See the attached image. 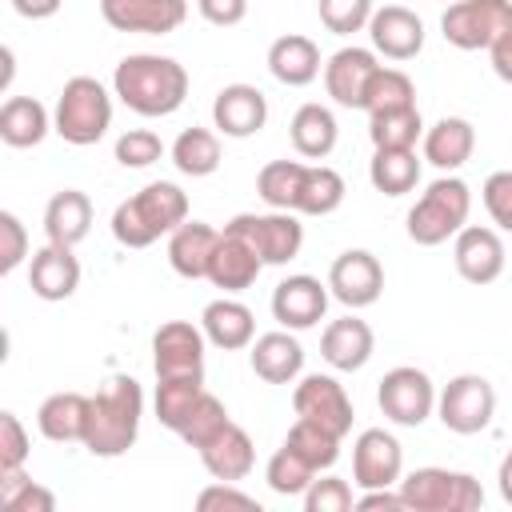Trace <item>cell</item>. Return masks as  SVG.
<instances>
[{"label": "cell", "mask_w": 512, "mask_h": 512, "mask_svg": "<svg viewBox=\"0 0 512 512\" xmlns=\"http://www.w3.org/2000/svg\"><path fill=\"white\" fill-rule=\"evenodd\" d=\"M112 128V96L96 76H72L64 80L56 108H52V132L64 144L88 148Z\"/></svg>", "instance_id": "5b68a950"}, {"label": "cell", "mask_w": 512, "mask_h": 512, "mask_svg": "<svg viewBox=\"0 0 512 512\" xmlns=\"http://www.w3.org/2000/svg\"><path fill=\"white\" fill-rule=\"evenodd\" d=\"M100 16L116 32L168 36L188 20V0H100Z\"/></svg>", "instance_id": "9a60e30c"}, {"label": "cell", "mask_w": 512, "mask_h": 512, "mask_svg": "<svg viewBox=\"0 0 512 512\" xmlns=\"http://www.w3.org/2000/svg\"><path fill=\"white\" fill-rule=\"evenodd\" d=\"M408 104H416V84L408 80V72H400V68H384V64H380V72H376V80H372V88H368L364 112L372 116V112H384V108H408Z\"/></svg>", "instance_id": "ee69618b"}, {"label": "cell", "mask_w": 512, "mask_h": 512, "mask_svg": "<svg viewBox=\"0 0 512 512\" xmlns=\"http://www.w3.org/2000/svg\"><path fill=\"white\" fill-rule=\"evenodd\" d=\"M452 240H456V244H452L456 272H460L468 284H492V280L504 272V240H500L496 228L464 224Z\"/></svg>", "instance_id": "ffe728a7"}, {"label": "cell", "mask_w": 512, "mask_h": 512, "mask_svg": "<svg viewBox=\"0 0 512 512\" xmlns=\"http://www.w3.org/2000/svg\"><path fill=\"white\" fill-rule=\"evenodd\" d=\"M220 232L204 220H184L176 232H168V264L184 280H208V264L216 252Z\"/></svg>", "instance_id": "d4e9b609"}, {"label": "cell", "mask_w": 512, "mask_h": 512, "mask_svg": "<svg viewBox=\"0 0 512 512\" xmlns=\"http://www.w3.org/2000/svg\"><path fill=\"white\" fill-rule=\"evenodd\" d=\"M356 508H408V504H404L400 488H396V492H392V488H368V492L356 500Z\"/></svg>", "instance_id": "11a10c76"}, {"label": "cell", "mask_w": 512, "mask_h": 512, "mask_svg": "<svg viewBox=\"0 0 512 512\" xmlns=\"http://www.w3.org/2000/svg\"><path fill=\"white\" fill-rule=\"evenodd\" d=\"M496 484H500V496H504V504H512V448H508V452H504V460H500Z\"/></svg>", "instance_id": "6f0895ef"}, {"label": "cell", "mask_w": 512, "mask_h": 512, "mask_svg": "<svg viewBox=\"0 0 512 512\" xmlns=\"http://www.w3.org/2000/svg\"><path fill=\"white\" fill-rule=\"evenodd\" d=\"M228 424H232V420H228V408H224V400H220V396H212V392L204 388V396L196 400V408L188 412V420H184V428H180L176 436L200 452V448H204L208 440H216V436H220Z\"/></svg>", "instance_id": "b9f144b4"}, {"label": "cell", "mask_w": 512, "mask_h": 512, "mask_svg": "<svg viewBox=\"0 0 512 512\" xmlns=\"http://www.w3.org/2000/svg\"><path fill=\"white\" fill-rule=\"evenodd\" d=\"M444 4H452V0H444Z\"/></svg>", "instance_id": "91938a15"}, {"label": "cell", "mask_w": 512, "mask_h": 512, "mask_svg": "<svg viewBox=\"0 0 512 512\" xmlns=\"http://www.w3.org/2000/svg\"><path fill=\"white\" fill-rule=\"evenodd\" d=\"M196 8L216 28H236L248 16V0H196Z\"/></svg>", "instance_id": "f5cc1de1"}, {"label": "cell", "mask_w": 512, "mask_h": 512, "mask_svg": "<svg viewBox=\"0 0 512 512\" xmlns=\"http://www.w3.org/2000/svg\"><path fill=\"white\" fill-rule=\"evenodd\" d=\"M284 444L296 448L316 472H328V468L340 460V436L328 432V428H320V424H312V420H300V416H296V424L288 428Z\"/></svg>", "instance_id": "ab89813d"}, {"label": "cell", "mask_w": 512, "mask_h": 512, "mask_svg": "<svg viewBox=\"0 0 512 512\" xmlns=\"http://www.w3.org/2000/svg\"><path fill=\"white\" fill-rule=\"evenodd\" d=\"M476 152V128L464 116H440L432 128H424V160L440 172H456Z\"/></svg>", "instance_id": "4316f807"}, {"label": "cell", "mask_w": 512, "mask_h": 512, "mask_svg": "<svg viewBox=\"0 0 512 512\" xmlns=\"http://www.w3.org/2000/svg\"><path fill=\"white\" fill-rule=\"evenodd\" d=\"M368 180L384 196H408L420 184L416 148H376L372 160H368Z\"/></svg>", "instance_id": "836d02e7"}, {"label": "cell", "mask_w": 512, "mask_h": 512, "mask_svg": "<svg viewBox=\"0 0 512 512\" xmlns=\"http://www.w3.org/2000/svg\"><path fill=\"white\" fill-rule=\"evenodd\" d=\"M372 352H376V336H372V328L360 320V316H340V320H332L328 328H324V336H320V356L336 368V372H360L368 360H372Z\"/></svg>", "instance_id": "7402d4cb"}, {"label": "cell", "mask_w": 512, "mask_h": 512, "mask_svg": "<svg viewBox=\"0 0 512 512\" xmlns=\"http://www.w3.org/2000/svg\"><path fill=\"white\" fill-rule=\"evenodd\" d=\"M0 504L8 512H56V496L44 484L28 480L24 468L0 472Z\"/></svg>", "instance_id": "7bdbcfd3"}, {"label": "cell", "mask_w": 512, "mask_h": 512, "mask_svg": "<svg viewBox=\"0 0 512 512\" xmlns=\"http://www.w3.org/2000/svg\"><path fill=\"white\" fill-rule=\"evenodd\" d=\"M300 180H304V164H300V160H272V164H264L260 176H256V196H260L268 208L296 212Z\"/></svg>", "instance_id": "74e56055"}, {"label": "cell", "mask_w": 512, "mask_h": 512, "mask_svg": "<svg viewBox=\"0 0 512 512\" xmlns=\"http://www.w3.org/2000/svg\"><path fill=\"white\" fill-rule=\"evenodd\" d=\"M212 124L220 136L248 140L268 124V100L256 84H224L212 100Z\"/></svg>", "instance_id": "ac0fdd59"}, {"label": "cell", "mask_w": 512, "mask_h": 512, "mask_svg": "<svg viewBox=\"0 0 512 512\" xmlns=\"http://www.w3.org/2000/svg\"><path fill=\"white\" fill-rule=\"evenodd\" d=\"M204 328L192 320H168L152 336V368L156 380H204Z\"/></svg>", "instance_id": "8fae6325"}, {"label": "cell", "mask_w": 512, "mask_h": 512, "mask_svg": "<svg viewBox=\"0 0 512 512\" xmlns=\"http://www.w3.org/2000/svg\"><path fill=\"white\" fill-rule=\"evenodd\" d=\"M468 212H472V188L460 176L444 172L408 208V240L420 248H436L468 224Z\"/></svg>", "instance_id": "277c9868"}, {"label": "cell", "mask_w": 512, "mask_h": 512, "mask_svg": "<svg viewBox=\"0 0 512 512\" xmlns=\"http://www.w3.org/2000/svg\"><path fill=\"white\" fill-rule=\"evenodd\" d=\"M200 464L208 468V476L212 480H244L248 472H252V464H256V444H252V436L240 428V424H228L216 440H208L204 448H200Z\"/></svg>", "instance_id": "4dcf8cb0"}, {"label": "cell", "mask_w": 512, "mask_h": 512, "mask_svg": "<svg viewBox=\"0 0 512 512\" xmlns=\"http://www.w3.org/2000/svg\"><path fill=\"white\" fill-rule=\"evenodd\" d=\"M316 12L332 36H356V32H368V20L376 8L372 0H316Z\"/></svg>", "instance_id": "f6af8a7d"}, {"label": "cell", "mask_w": 512, "mask_h": 512, "mask_svg": "<svg viewBox=\"0 0 512 512\" xmlns=\"http://www.w3.org/2000/svg\"><path fill=\"white\" fill-rule=\"evenodd\" d=\"M172 164L176 172L184 176H212L220 168V136L212 128H184L176 140H172Z\"/></svg>", "instance_id": "d590c367"}, {"label": "cell", "mask_w": 512, "mask_h": 512, "mask_svg": "<svg viewBox=\"0 0 512 512\" xmlns=\"http://www.w3.org/2000/svg\"><path fill=\"white\" fill-rule=\"evenodd\" d=\"M248 364L264 384H292L304 372V348L288 328L264 332L248 344Z\"/></svg>", "instance_id": "603a6c76"}, {"label": "cell", "mask_w": 512, "mask_h": 512, "mask_svg": "<svg viewBox=\"0 0 512 512\" xmlns=\"http://www.w3.org/2000/svg\"><path fill=\"white\" fill-rule=\"evenodd\" d=\"M188 220V192L172 180H152L112 212V236L124 248H148Z\"/></svg>", "instance_id": "3957f363"}, {"label": "cell", "mask_w": 512, "mask_h": 512, "mask_svg": "<svg viewBox=\"0 0 512 512\" xmlns=\"http://www.w3.org/2000/svg\"><path fill=\"white\" fill-rule=\"evenodd\" d=\"M292 408L300 420H312L328 432H336L340 440L352 432V396L344 392V384L328 372H308L300 376V384L292 388Z\"/></svg>", "instance_id": "7c38bea8"}, {"label": "cell", "mask_w": 512, "mask_h": 512, "mask_svg": "<svg viewBox=\"0 0 512 512\" xmlns=\"http://www.w3.org/2000/svg\"><path fill=\"white\" fill-rule=\"evenodd\" d=\"M328 284H320L316 276L300 272V276H284L276 288H272V316L280 328L288 332H304V328H316L328 312Z\"/></svg>", "instance_id": "e0dca14e"}, {"label": "cell", "mask_w": 512, "mask_h": 512, "mask_svg": "<svg viewBox=\"0 0 512 512\" xmlns=\"http://www.w3.org/2000/svg\"><path fill=\"white\" fill-rule=\"evenodd\" d=\"M140 416H144V388L132 376H108L104 388L92 396L84 448L104 460L124 456L140 436Z\"/></svg>", "instance_id": "7a4b0ae2"}, {"label": "cell", "mask_w": 512, "mask_h": 512, "mask_svg": "<svg viewBox=\"0 0 512 512\" xmlns=\"http://www.w3.org/2000/svg\"><path fill=\"white\" fill-rule=\"evenodd\" d=\"M492 72L504 80V84H512V28H504L496 40H492Z\"/></svg>", "instance_id": "db71d44e"}, {"label": "cell", "mask_w": 512, "mask_h": 512, "mask_svg": "<svg viewBox=\"0 0 512 512\" xmlns=\"http://www.w3.org/2000/svg\"><path fill=\"white\" fill-rule=\"evenodd\" d=\"M376 404L380 412L400 424V428H420L432 412H436V384L424 368H412V364H400V368H388L380 376V388H376Z\"/></svg>", "instance_id": "30bf717a"}, {"label": "cell", "mask_w": 512, "mask_h": 512, "mask_svg": "<svg viewBox=\"0 0 512 512\" xmlns=\"http://www.w3.org/2000/svg\"><path fill=\"white\" fill-rule=\"evenodd\" d=\"M28 452H32V440H28L24 424H20V416L16 412H0V472L24 468Z\"/></svg>", "instance_id": "c3c4849f"}, {"label": "cell", "mask_w": 512, "mask_h": 512, "mask_svg": "<svg viewBox=\"0 0 512 512\" xmlns=\"http://www.w3.org/2000/svg\"><path fill=\"white\" fill-rule=\"evenodd\" d=\"M288 136H292V148L304 156V160H324L332 148H336V116L332 108L324 104H300L292 112V124H288Z\"/></svg>", "instance_id": "d6a6232c"}, {"label": "cell", "mask_w": 512, "mask_h": 512, "mask_svg": "<svg viewBox=\"0 0 512 512\" xmlns=\"http://www.w3.org/2000/svg\"><path fill=\"white\" fill-rule=\"evenodd\" d=\"M368 40H372V52L388 60H412L424 48V20L404 4H384L368 20Z\"/></svg>", "instance_id": "d6986e66"}, {"label": "cell", "mask_w": 512, "mask_h": 512, "mask_svg": "<svg viewBox=\"0 0 512 512\" xmlns=\"http://www.w3.org/2000/svg\"><path fill=\"white\" fill-rule=\"evenodd\" d=\"M328 292L344 308H368L384 292V268L368 248H348L328 268Z\"/></svg>", "instance_id": "5bb4252c"}, {"label": "cell", "mask_w": 512, "mask_h": 512, "mask_svg": "<svg viewBox=\"0 0 512 512\" xmlns=\"http://www.w3.org/2000/svg\"><path fill=\"white\" fill-rule=\"evenodd\" d=\"M52 132V116L36 96H8L0 108V140L8 148H36Z\"/></svg>", "instance_id": "1f68e13d"}, {"label": "cell", "mask_w": 512, "mask_h": 512, "mask_svg": "<svg viewBox=\"0 0 512 512\" xmlns=\"http://www.w3.org/2000/svg\"><path fill=\"white\" fill-rule=\"evenodd\" d=\"M436 416L448 432L476 436L496 416V388L476 372H460L436 392Z\"/></svg>", "instance_id": "52a82bcc"}, {"label": "cell", "mask_w": 512, "mask_h": 512, "mask_svg": "<svg viewBox=\"0 0 512 512\" xmlns=\"http://www.w3.org/2000/svg\"><path fill=\"white\" fill-rule=\"evenodd\" d=\"M88 408H92V396H80V392H52L40 408H36V428L44 440L52 444H84V432H88Z\"/></svg>", "instance_id": "83f0119b"}, {"label": "cell", "mask_w": 512, "mask_h": 512, "mask_svg": "<svg viewBox=\"0 0 512 512\" xmlns=\"http://www.w3.org/2000/svg\"><path fill=\"white\" fill-rule=\"evenodd\" d=\"M164 156V140L152 132V128H128L120 140H116V160L124 168H148Z\"/></svg>", "instance_id": "bcb514c9"}, {"label": "cell", "mask_w": 512, "mask_h": 512, "mask_svg": "<svg viewBox=\"0 0 512 512\" xmlns=\"http://www.w3.org/2000/svg\"><path fill=\"white\" fill-rule=\"evenodd\" d=\"M320 48L316 40L300 36V32H288V36H276L272 48H268V72L288 84V88H304L320 76Z\"/></svg>", "instance_id": "f546056e"}, {"label": "cell", "mask_w": 512, "mask_h": 512, "mask_svg": "<svg viewBox=\"0 0 512 512\" xmlns=\"http://www.w3.org/2000/svg\"><path fill=\"white\" fill-rule=\"evenodd\" d=\"M264 272V260L256 256V248L248 240H240L236 232H220L216 240V252H212V264H208V280L224 292H244L256 284V276Z\"/></svg>", "instance_id": "cb8c5ba5"}, {"label": "cell", "mask_w": 512, "mask_h": 512, "mask_svg": "<svg viewBox=\"0 0 512 512\" xmlns=\"http://www.w3.org/2000/svg\"><path fill=\"white\" fill-rule=\"evenodd\" d=\"M480 200L500 232H512V172H492L480 188Z\"/></svg>", "instance_id": "f907efd6"}, {"label": "cell", "mask_w": 512, "mask_h": 512, "mask_svg": "<svg viewBox=\"0 0 512 512\" xmlns=\"http://www.w3.org/2000/svg\"><path fill=\"white\" fill-rule=\"evenodd\" d=\"M344 176L328 164H304L300 196H296V216H332L344 204Z\"/></svg>", "instance_id": "e575fe53"}, {"label": "cell", "mask_w": 512, "mask_h": 512, "mask_svg": "<svg viewBox=\"0 0 512 512\" xmlns=\"http://www.w3.org/2000/svg\"><path fill=\"white\" fill-rule=\"evenodd\" d=\"M200 328L208 336V344L224 348V352H240L256 340V316L248 304L232 300V296H220L212 304H204L200 312Z\"/></svg>", "instance_id": "484cf974"}, {"label": "cell", "mask_w": 512, "mask_h": 512, "mask_svg": "<svg viewBox=\"0 0 512 512\" xmlns=\"http://www.w3.org/2000/svg\"><path fill=\"white\" fill-rule=\"evenodd\" d=\"M368 136L372 148H416V140H424V120L420 108H384L368 116Z\"/></svg>", "instance_id": "8d00e7d4"}, {"label": "cell", "mask_w": 512, "mask_h": 512, "mask_svg": "<svg viewBox=\"0 0 512 512\" xmlns=\"http://www.w3.org/2000/svg\"><path fill=\"white\" fill-rule=\"evenodd\" d=\"M64 0H12V8L24 16V20H48L60 12Z\"/></svg>", "instance_id": "9f6ffc18"}, {"label": "cell", "mask_w": 512, "mask_h": 512, "mask_svg": "<svg viewBox=\"0 0 512 512\" xmlns=\"http://www.w3.org/2000/svg\"><path fill=\"white\" fill-rule=\"evenodd\" d=\"M504 28H512V0H452L440 16L444 40L460 52L492 48Z\"/></svg>", "instance_id": "9c48e42d"}, {"label": "cell", "mask_w": 512, "mask_h": 512, "mask_svg": "<svg viewBox=\"0 0 512 512\" xmlns=\"http://www.w3.org/2000/svg\"><path fill=\"white\" fill-rule=\"evenodd\" d=\"M316 476H320V472H316L296 448H288V444H280V448L268 456V468H264V480H268V488H272L276 496H304Z\"/></svg>", "instance_id": "f35d334b"}, {"label": "cell", "mask_w": 512, "mask_h": 512, "mask_svg": "<svg viewBox=\"0 0 512 512\" xmlns=\"http://www.w3.org/2000/svg\"><path fill=\"white\" fill-rule=\"evenodd\" d=\"M376 72H380V64H376V52L372 48L344 44V48H336L324 60V88H328V96L340 108H364Z\"/></svg>", "instance_id": "2e32d148"}, {"label": "cell", "mask_w": 512, "mask_h": 512, "mask_svg": "<svg viewBox=\"0 0 512 512\" xmlns=\"http://www.w3.org/2000/svg\"><path fill=\"white\" fill-rule=\"evenodd\" d=\"M12 72H16V68H12V48H4V88L12 84Z\"/></svg>", "instance_id": "680465c9"}, {"label": "cell", "mask_w": 512, "mask_h": 512, "mask_svg": "<svg viewBox=\"0 0 512 512\" xmlns=\"http://www.w3.org/2000/svg\"><path fill=\"white\" fill-rule=\"evenodd\" d=\"M196 508H200V512H216V508L260 512V500L248 496V492H240V488H232V480H216V484H208V488L196 496Z\"/></svg>", "instance_id": "816d5d0a"}, {"label": "cell", "mask_w": 512, "mask_h": 512, "mask_svg": "<svg viewBox=\"0 0 512 512\" xmlns=\"http://www.w3.org/2000/svg\"><path fill=\"white\" fill-rule=\"evenodd\" d=\"M304 508H308V512H348V508H356L352 484L340 480V476H320V480L308 484Z\"/></svg>", "instance_id": "7dc6e473"}, {"label": "cell", "mask_w": 512, "mask_h": 512, "mask_svg": "<svg viewBox=\"0 0 512 512\" xmlns=\"http://www.w3.org/2000/svg\"><path fill=\"white\" fill-rule=\"evenodd\" d=\"M112 92L136 116H148V120L172 116L184 104V96H188V68L180 60H172V56L132 52V56H124L116 64Z\"/></svg>", "instance_id": "6da1fadb"}, {"label": "cell", "mask_w": 512, "mask_h": 512, "mask_svg": "<svg viewBox=\"0 0 512 512\" xmlns=\"http://www.w3.org/2000/svg\"><path fill=\"white\" fill-rule=\"evenodd\" d=\"M228 232H236L240 240H248L256 248V256L268 264H288L300 256V244H304V224L296 212H240L224 224Z\"/></svg>", "instance_id": "ba28073f"}, {"label": "cell", "mask_w": 512, "mask_h": 512, "mask_svg": "<svg viewBox=\"0 0 512 512\" xmlns=\"http://www.w3.org/2000/svg\"><path fill=\"white\" fill-rule=\"evenodd\" d=\"M88 232H92V200H88V192H80V188L56 192L48 200V208H44V236H48V244L76 248Z\"/></svg>", "instance_id": "f1b7e54d"}, {"label": "cell", "mask_w": 512, "mask_h": 512, "mask_svg": "<svg viewBox=\"0 0 512 512\" xmlns=\"http://www.w3.org/2000/svg\"><path fill=\"white\" fill-rule=\"evenodd\" d=\"M400 496L412 512H476L484 508V488L472 472H456V468H416L408 476H400Z\"/></svg>", "instance_id": "8992f818"}, {"label": "cell", "mask_w": 512, "mask_h": 512, "mask_svg": "<svg viewBox=\"0 0 512 512\" xmlns=\"http://www.w3.org/2000/svg\"><path fill=\"white\" fill-rule=\"evenodd\" d=\"M404 476V448L388 428H364L352 444V484L368 488H392Z\"/></svg>", "instance_id": "4fadbf2b"}, {"label": "cell", "mask_w": 512, "mask_h": 512, "mask_svg": "<svg viewBox=\"0 0 512 512\" xmlns=\"http://www.w3.org/2000/svg\"><path fill=\"white\" fill-rule=\"evenodd\" d=\"M200 396H204V380H156V420L180 432Z\"/></svg>", "instance_id": "60d3db41"}, {"label": "cell", "mask_w": 512, "mask_h": 512, "mask_svg": "<svg viewBox=\"0 0 512 512\" xmlns=\"http://www.w3.org/2000/svg\"><path fill=\"white\" fill-rule=\"evenodd\" d=\"M28 260V232L16 212H0V272L12 276Z\"/></svg>", "instance_id": "681fc988"}, {"label": "cell", "mask_w": 512, "mask_h": 512, "mask_svg": "<svg viewBox=\"0 0 512 512\" xmlns=\"http://www.w3.org/2000/svg\"><path fill=\"white\" fill-rule=\"evenodd\" d=\"M28 288L40 300H68L80 288V260L72 256V248L60 244H44L28 256Z\"/></svg>", "instance_id": "44dd1931"}]
</instances>
